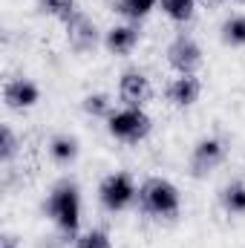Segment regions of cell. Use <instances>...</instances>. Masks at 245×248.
Here are the masks:
<instances>
[{
    "label": "cell",
    "instance_id": "obj_16",
    "mask_svg": "<svg viewBox=\"0 0 245 248\" xmlns=\"http://www.w3.org/2000/svg\"><path fill=\"white\" fill-rule=\"evenodd\" d=\"M81 110H84L87 116H92V119H104V122H107V119L113 116V101H110L107 93H90V95H84Z\"/></svg>",
    "mask_w": 245,
    "mask_h": 248
},
{
    "label": "cell",
    "instance_id": "obj_20",
    "mask_svg": "<svg viewBox=\"0 0 245 248\" xmlns=\"http://www.w3.org/2000/svg\"><path fill=\"white\" fill-rule=\"evenodd\" d=\"M15 153H17V136H15V130L9 124H3L0 127V159L3 162H12Z\"/></svg>",
    "mask_w": 245,
    "mask_h": 248
},
{
    "label": "cell",
    "instance_id": "obj_14",
    "mask_svg": "<svg viewBox=\"0 0 245 248\" xmlns=\"http://www.w3.org/2000/svg\"><path fill=\"white\" fill-rule=\"evenodd\" d=\"M156 6H159V0H116V12L130 23H141Z\"/></svg>",
    "mask_w": 245,
    "mask_h": 248
},
{
    "label": "cell",
    "instance_id": "obj_3",
    "mask_svg": "<svg viewBox=\"0 0 245 248\" xmlns=\"http://www.w3.org/2000/svg\"><path fill=\"white\" fill-rule=\"evenodd\" d=\"M150 130H153V119L147 116L144 107H122V110H113V116L107 119V133L124 144L144 141Z\"/></svg>",
    "mask_w": 245,
    "mask_h": 248
},
{
    "label": "cell",
    "instance_id": "obj_4",
    "mask_svg": "<svg viewBox=\"0 0 245 248\" xmlns=\"http://www.w3.org/2000/svg\"><path fill=\"white\" fill-rule=\"evenodd\" d=\"M98 199L101 205L110 211V214H119V211H127L136 199H138V187L133 182V176L127 170H116L110 176L101 179L98 185Z\"/></svg>",
    "mask_w": 245,
    "mask_h": 248
},
{
    "label": "cell",
    "instance_id": "obj_23",
    "mask_svg": "<svg viewBox=\"0 0 245 248\" xmlns=\"http://www.w3.org/2000/svg\"><path fill=\"white\" fill-rule=\"evenodd\" d=\"M240 3H243V0H240Z\"/></svg>",
    "mask_w": 245,
    "mask_h": 248
},
{
    "label": "cell",
    "instance_id": "obj_21",
    "mask_svg": "<svg viewBox=\"0 0 245 248\" xmlns=\"http://www.w3.org/2000/svg\"><path fill=\"white\" fill-rule=\"evenodd\" d=\"M0 248H17V243H15L12 237H3V240H0Z\"/></svg>",
    "mask_w": 245,
    "mask_h": 248
},
{
    "label": "cell",
    "instance_id": "obj_15",
    "mask_svg": "<svg viewBox=\"0 0 245 248\" xmlns=\"http://www.w3.org/2000/svg\"><path fill=\"white\" fill-rule=\"evenodd\" d=\"M165 17H170L173 23H190L196 15V0H159Z\"/></svg>",
    "mask_w": 245,
    "mask_h": 248
},
{
    "label": "cell",
    "instance_id": "obj_8",
    "mask_svg": "<svg viewBox=\"0 0 245 248\" xmlns=\"http://www.w3.org/2000/svg\"><path fill=\"white\" fill-rule=\"evenodd\" d=\"M63 29H66V44H69L75 52H90V49L98 46V26H95L84 12H75V15L63 23Z\"/></svg>",
    "mask_w": 245,
    "mask_h": 248
},
{
    "label": "cell",
    "instance_id": "obj_6",
    "mask_svg": "<svg viewBox=\"0 0 245 248\" xmlns=\"http://www.w3.org/2000/svg\"><path fill=\"white\" fill-rule=\"evenodd\" d=\"M168 63L176 75H196L202 66V46L196 44V38L179 32L168 44Z\"/></svg>",
    "mask_w": 245,
    "mask_h": 248
},
{
    "label": "cell",
    "instance_id": "obj_12",
    "mask_svg": "<svg viewBox=\"0 0 245 248\" xmlns=\"http://www.w3.org/2000/svg\"><path fill=\"white\" fill-rule=\"evenodd\" d=\"M219 205L228 217H245V179H234L219 190Z\"/></svg>",
    "mask_w": 245,
    "mask_h": 248
},
{
    "label": "cell",
    "instance_id": "obj_2",
    "mask_svg": "<svg viewBox=\"0 0 245 248\" xmlns=\"http://www.w3.org/2000/svg\"><path fill=\"white\" fill-rule=\"evenodd\" d=\"M138 208L147 214V217H156V219H170L179 214L182 208V193L179 187L173 185L170 179L165 176H150L138 185Z\"/></svg>",
    "mask_w": 245,
    "mask_h": 248
},
{
    "label": "cell",
    "instance_id": "obj_18",
    "mask_svg": "<svg viewBox=\"0 0 245 248\" xmlns=\"http://www.w3.org/2000/svg\"><path fill=\"white\" fill-rule=\"evenodd\" d=\"M38 9H41L44 15L61 20V23H66L75 12H81V9H78V0H38Z\"/></svg>",
    "mask_w": 245,
    "mask_h": 248
},
{
    "label": "cell",
    "instance_id": "obj_7",
    "mask_svg": "<svg viewBox=\"0 0 245 248\" xmlns=\"http://www.w3.org/2000/svg\"><path fill=\"white\" fill-rule=\"evenodd\" d=\"M119 98L124 107H144L153 98V84L141 69H127L119 78Z\"/></svg>",
    "mask_w": 245,
    "mask_h": 248
},
{
    "label": "cell",
    "instance_id": "obj_10",
    "mask_svg": "<svg viewBox=\"0 0 245 248\" xmlns=\"http://www.w3.org/2000/svg\"><path fill=\"white\" fill-rule=\"evenodd\" d=\"M165 95H168V101H170L173 107L187 110V107H193V104L202 98V81H199V75H176V78L168 84Z\"/></svg>",
    "mask_w": 245,
    "mask_h": 248
},
{
    "label": "cell",
    "instance_id": "obj_13",
    "mask_svg": "<svg viewBox=\"0 0 245 248\" xmlns=\"http://www.w3.org/2000/svg\"><path fill=\"white\" fill-rule=\"evenodd\" d=\"M78 153H81V141H78L75 136H69V133L52 136V141H49V156H52L58 165H72V162L78 159Z\"/></svg>",
    "mask_w": 245,
    "mask_h": 248
},
{
    "label": "cell",
    "instance_id": "obj_22",
    "mask_svg": "<svg viewBox=\"0 0 245 248\" xmlns=\"http://www.w3.org/2000/svg\"><path fill=\"white\" fill-rule=\"evenodd\" d=\"M199 6H216V3H222V0H196Z\"/></svg>",
    "mask_w": 245,
    "mask_h": 248
},
{
    "label": "cell",
    "instance_id": "obj_5",
    "mask_svg": "<svg viewBox=\"0 0 245 248\" xmlns=\"http://www.w3.org/2000/svg\"><path fill=\"white\" fill-rule=\"evenodd\" d=\"M222 162H225V141L219 136H202L190 150V176L205 179Z\"/></svg>",
    "mask_w": 245,
    "mask_h": 248
},
{
    "label": "cell",
    "instance_id": "obj_19",
    "mask_svg": "<svg viewBox=\"0 0 245 248\" xmlns=\"http://www.w3.org/2000/svg\"><path fill=\"white\" fill-rule=\"evenodd\" d=\"M75 248H113V240L104 228H90L75 237Z\"/></svg>",
    "mask_w": 245,
    "mask_h": 248
},
{
    "label": "cell",
    "instance_id": "obj_9",
    "mask_svg": "<svg viewBox=\"0 0 245 248\" xmlns=\"http://www.w3.org/2000/svg\"><path fill=\"white\" fill-rule=\"evenodd\" d=\"M41 101V90L29 78H9L3 84V104L9 110H32Z\"/></svg>",
    "mask_w": 245,
    "mask_h": 248
},
{
    "label": "cell",
    "instance_id": "obj_11",
    "mask_svg": "<svg viewBox=\"0 0 245 248\" xmlns=\"http://www.w3.org/2000/svg\"><path fill=\"white\" fill-rule=\"evenodd\" d=\"M138 41H141V29H138V23H130V20L116 23L104 35V46L110 55H130L138 46Z\"/></svg>",
    "mask_w": 245,
    "mask_h": 248
},
{
    "label": "cell",
    "instance_id": "obj_1",
    "mask_svg": "<svg viewBox=\"0 0 245 248\" xmlns=\"http://www.w3.org/2000/svg\"><path fill=\"white\" fill-rule=\"evenodd\" d=\"M46 217L66 237H78L81 228V190L72 179L55 182L46 196Z\"/></svg>",
    "mask_w": 245,
    "mask_h": 248
},
{
    "label": "cell",
    "instance_id": "obj_17",
    "mask_svg": "<svg viewBox=\"0 0 245 248\" xmlns=\"http://www.w3.org/2000/svg\"><path fill=\"white\" fill-rule=\"evenodd\" d=\"M219 38L225 46H245V15H231L222 23Z\"/></svg>",
    "mask_w": 245,
    "mask_h": 248
}]
</instances>
